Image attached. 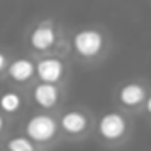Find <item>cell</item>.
<instances>
[{
    "label": "cell",
    "instance_id": "cell-1",
    "mask_svg": "<svg viewBox=\"0 0 151 151\" xmlns=\"http://www.w3.org/2000/svg\"><path fill=\"white\" fill-rule=\"evenodd\" d=\"M57 130H59L57 121L48 114H36L25 124L27 137L32 142H48L55 137Z\"/></svg>",
    "mask_w": 151,
    "mask_h": 151
},
{
    "label": "cell",
    "instance_id": "cell-2",
    "mask_svg": "<svg viewBox=\"0 0 151 151\" xmlns=\"http://www.w3.org/2000/svg\"><path fill=\"white\" fill-rule=\"evenodd\" d=\"M103 45L105 41L101 32L94 29H84L73 37V48L82 57H96L103 50Z\"/></svg>",
    "mask_w": 151,
    "mask_h": 151
},
{
    "label": "cell",
    "instance_id": "cell-3",
    "mask_svg": "<svg viewBox=\"0 0 151 151\" xmlns=\"http://www.w3.org/2000/svg\"><path fill=\"white\" fill-rule=\"evenodd\" d=\"M98 132L105 140H119L126 133V119L117 112H109L100 117Z\"/></svg>",
    "mask_w": 151,
    "mask_h": 151
},
{
    "label": "cell",
    "instance_id": "cell-4",
    "mask_svg": "<svg viewBox=\"0 0 151 151\" xmlns=\"http://www.w3.org/2000/svg\"><path fill=\"white\" fill-rule=\"evenodd\" d=\"M36 73L43 80V84H55L64 75V64H62L60 59L46 57V59H41L36 64Z\"/></svg>",
    "mask_w": 151,
    "mask_h": 151
},
{
    "label": "cell",
    "instance_id": "cell-5",
    "mask_svg": "<svg viewBox=\"0 0 151 151\" xmlns=\"http://www.w3.org/2000/svg\"><path fill=\"white\" fill-rule=\"evenodd\" d=\"M55 30L50 23H43L39 27H36L30 34V46L37 52H45V50H50L53 45H55Z\"/></svg>",
    "mask_w": 151,
    "mask_h": 151
},
{
    "label": "cell",
    "instance_id": "cell-6",
    "mask_svg": "<svg viewBox=\"0 0 151 151\" xmlns=\"http://www.w3.org/2000/svg\"><path fill=\"white\" fill-rule=\"evenodd\" d=\"M89 124V119L86 114L78 112V110H69L66 112L62 117H60V126L66 133H71V135H78L82 132H86Z\"/></svg>",
    "mask_w": 151,
    "mask_h": 151
},
{
    "label": "cell",
    "instance_id": "cell-7",
    "mask_svg": "<svg viewBox=\"0 0 151 151\" xmlns=\"http://www.w3.org/2000/svg\"><path fill=\"white\" fill-rule=\"evenodd\" d=\"M119 100H121V103L124 107H139L142 101L147 100L146 89H144V86H140L137 82H130V84H126V86L121 87Z\"/></svg>",
    "mask_w": 151,
    "mask_h": 151
},
{
    "label": "cell",
    "instance_id": "cell-8",
    "mask_svg": "<svg viewBox=\"0 0 151 151\" xmlns=\"http://www.w3.org/2000/svg\"><path fill=\"white\" fill-rule=\"evenodd\" d=\"M34 101L43 109H53L59 101V89L53 84H39L34 89Z\"/></svg>",
    "mask_w": 151,
    "mask_h": 151
},
{
    "label": "cell",
    "instance_id": "cell-9",
    "mask_svg": "<svg viewBox=\"0 0 151 151\" xmlns=\"http://www.w3.org/2000/svg\"><path fill=\"white\" fill-rule=\"evenodd\" d=\"M7 73L14 82L22 84V82H27L32 78V75L36 73V64L29 59H16L9 64Z\"/></svg>",
    "mask_w": 151,
    "mask_h": 151
},
{
    "label": "cell",
    "instance_id": "cell-10",
    "mask_svg": "<svg viewBox=\"0 0 151 151\" xmlns=\"http://www.w3.org/2000/svg\"><path fill=\"white\" fill-rule=\"evenodd\" d=\"M22 105H23V100L16 91H6L0 96V109L6 114H16L22 109Z\"/></svg>",
    "mask_w": 151,
    "mask_h": 151
},
{
    "label": "cell",
    "instance_id": "cell-11",
    "mask_svg": "<svg viewBox=\"0 0 151 151\" xmlns=\"http://www.w3.org/2000/svg\"><path fill=\"white\" fill-rule=\"evenodd\" d=\"M7 149L9 151H34V144L29 137L16 135L7 140Z\"/></svg>",
    "mask_w": 151,
    "mask_h": 151
},
{
    "label": "cell",
    "instance_id": "cell-12",
    "mask_svg": "<svg viewBox=\"0 0 151 151\" xmlns=\"http://www.w3.org/2000/svg\"><path fill=\"white\" fill-rule=\"evenodd\" d=\"M6 62H7V59H6V55L0 52V71H2L4 68H6Z\"/></svg>",
    "mask_w": 151,
    "mask_h": 151
},
{
    "label": "cell",
    "instance_id": "cell-13",
    "mask_svg": "<svg viewBox=\"0 0 151 151\" xmlns=\"http://www.w3.org/2000/svg\"><path fill=\"white\" fill-rule=\"evenodd\" d=\"M146 109H147V112L151 114V94H149V98L146 100Z\"/></svg>",
    "mask_w": 151,
    "mask_h": 151
},
{
    "label": "cell",
    "instance_id": "cell-14",
    "mask_svg": "<svg viewBox=\"0 0 151 151\" xmlns=\"http://www.w3.org/2000/svg\"><path fill=\"white\" fill-rule=\"evenodd\" d=\"M4 126H6V119H4V116L0 114V132L4 130Z\"/></svg>",
    "mask_w": 151,
    "mask_h": 151
}]
</instances>
